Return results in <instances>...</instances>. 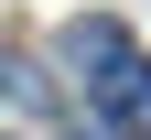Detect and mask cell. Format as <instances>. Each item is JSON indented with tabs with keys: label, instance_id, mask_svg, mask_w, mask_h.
<instances>
[]
</instances>
